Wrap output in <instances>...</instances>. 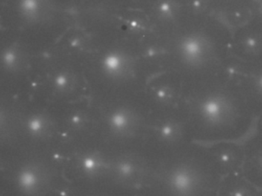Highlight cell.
Listing matches in <instances>:
<instances>
[{"mask_svg":"<svg viewBox=\"0 0 262 196\" xmlns=\"http://www.w3.org/2000/svg\"><path fill=\"white\" fill-rule=\"evenodd\" d=\"M215 15L253 4L256 0H209Z\"/></svg>","mask_w":262,"mask_h":196,"instance_id":"obj_14","label":"cell"},{"mask_svg":"<svg viewBox=\"0 0 262 196\" xmlns=\"http://www.w3.org/2000/svg\"><path fill=\"white\" fill-rule=\"evenodd\" d=\"M73 81H74L73 74L64 69L56 73V75L53 76V82L55 88L62 92L69 90L72 87Z\"/></svg>","mask_w":262,"mask_h":196,"instance_id":"obj_16","label":"cell"},{"mask_svg":"<svg viewBox=\"0 0 262 196\" xmlns=\"http://www.w3.org/2000/svg\"><path fill=\"white\" fill-rule=\"evenodd\" d=\"M219 196H258L257 188L246 178L228 175L222 184Z\"/></svg>","mask_w":262,"mask_h":196,"instance_id":"obj_10","label":"cell"},{"mask_svg":"<svg viewBox=\"0 0 262 196\" xmlns=\"http://www.w3.org/2000/svg\"><path fill=\"white\" fill-rule=\"evenodd\" d=\"M132 116L128 110L120 109L113 112L110 116L108 124L115 131L122 132L126 130L131 125Z\"/></svg>","mask_w":262,"mask_h":196,"instance_id":"obj_15","label":"cell"},{"mask_svg":"<svg viewBox=\"0 0 262 196\" xmlns=\"http://www.w3.org/2000/svg\"><path fill=\"white\" fill-rule=\"evenodd\" d=\"M25 49L19 43H8L2 49L1 64L8 71H16L25 67L27 61Z\"/></svg>","mask_w":262,"mask_h":196,"instance_id":"obj_11","label":"cell"},{"mask_svg":"<svg viewBox=\"0 0 262 196\" xmlns=\"http://www.w3.org/2000/svg\"><path fill=\"white\" fill-rule=\"evenodd\" d=\"M117 169L119 176L128 177L134 173L135 168L131 162H122L118 165Z\"/></svg>","mask_w":262,"mask_h":196,"instance_id":"obj_20","label":"cell"},{"mask_svg":"<svg viewBox=\"0 0 262 196\" xmlns=\"http://www.w3.org/2000/svg\"><path fill=\"white\" fill-rule=\"evenodd\" d=\"M211 159L219 174H234L244 162V152L237 145L220 144L212 148Z\"/></svg>","mask_w":262,"mask_h":196,"instance_id":"obj_6","label":"cell"},{"mask_svg":"<svg viewBox=\"0 0 262 196\" xmlns=\"http://www.w3.org/2000/svg\"><path fill=\"white\" fill-rule=\"evenodd\" d=\"M258 196H262V194H260V193H259Z\"/></svg>","mask_w":262,"mask_h":196,"instance_id":"obj_22","label":"cell"},{"mask_svg":"<svg viewBox=\"0 0 262 196\" xmlns=\"http://www.w3.org/2000/svg\"><path fill=\"white\" fill-rule=\"evenodd\" d=\"M27 128L32 134L37 136L42 134L47 128L45 118L40 115L31 116L27 124Z\"/></svg>","mask_w":262,"mask_h":196,"instance_id":"obj_18","label":"cell"},{"mask_svg":"<svg viewBox=\"0 0 262 196\" xmlns=\"http://www.w3.org/2000/svg\"><path fill=\"white\" fill-rule=\"evenodd\" d=\"M18 7L19 13L28 19L39 18L46 9L43 0H19Z\"/></svg>","mask_w":262,"mask_h":196,"instance_id":"obj_13","label":"cell"},{"mask_svg":"<svg viewBox=\"0 0 262 196\" xmlns=\"http://www.w3.org/2000/svg\"><path fill=\"white\" fill-rule=\"evenodd\" d=\"M180 107L191 131L203 129L207 136L216 137L233 136L234 129L248 128L254 116L240 87L215 75L184 81Z\"/></svg>","mask_w":262,"mask_h":196,"instance_id":"obj_1","label":"cell"},{"mask_svg":"<svg viewBox=\"0 0 262 196\" xmlns=\"http://www.w3.org/2000/svg\"><path fill=\"white\" fill-rule=\"evenodd\" d=\"M240 88L254 116L261 115L262 60L249 64L248 72L241 83Z\"/></svg>","mask_w":262,"mask_h":196,"instance_id":"obj_5","label":"cell"},{"mask_svg":"<svg viewBox=\"0 0 262 196\" xmlns=\"http://www.w3.org/2000/svg\"><path fill=\"white\" fill-rule=\"evenodd\" d=\"M258 117V122H257V129L259 130V133H262V114L257 116Z\"/></svg>","mask_w":262,"mask_h":196,"instance_id":"obj_21","label":"cell"},{"mask_svg":"<svg viewBox=\"0 0 262 196\" xmlns=\"http://www.w3.org/2000/svg\"><path fill=\"white\" fill-rule=\"evenodd\" d=\"M260 138H254L252 148L247 153V162L245 172L246 179L250 182L262 188V133H259Z\"/></svg>","mask_w":262,"mask_h":196,"instance_id":"obj_9","label":"cell"},{"mask_svg":"<svg viewBox=\"0 0 262 196\" xmlns=\"http://www.w3.org/2000/svg\"><path fill=\"white\" fill-rule=\"evenodd\" d=\"M169 70L184 81L215 75L230 55L231 30L215 15L188 18L165 38Z\"/></svg>","mask_w":262,"mask_h":196,"instance_id":"obj_2","label":"cell"},{"mask_svg":"<svg viewBox=\"0 0 262 196\" xmlns=\"http://www.w3.org/2000/svg\"><path fill=\"white\" fill-rule=\"evenodd\" d=\"M102 162L96 156H88L84 158L82 161V168L85 173H96L100 170Z\"/></svg>","mask_w":262,"mask_h":196,"instance_id":"obj_19","label":"cell"},{"mask_svg":"<svg viewBox=\"0 0 262 196\" xmlns=\"http://www.w3.org/2000/svg\"><path fill=\"white\" fill-rule=\"evenodd\" d=\"M100 67L105 75L113 78L122 77L128 73L132 67L131 57L121 49H112L101 55L99 60Z\"/></svg>","mask_w":262,"mask_h":196,"instance_id":"obj_7","label":"cell"},{"mask_svg":"<svg viewBox=\"0 0 262 196\" xmlns=\"http://www.w3.org/2000/svg\"><path fill=\"white\" fill-rule=\"evenodd\" d=\"M19 186L25 191H33L39 184L37 173L32 169L25 170L19 175Z\"/></svg>","mask_w":262,"mask_h":196,"instance_id":"obj_17","label":"cell"},{"mask_svg":"<svg viewBox=\"0 0 262 196\" xmlns=\"http://www.w3.org/2000/svg\"><path fill=\"white\" fill-rule=\"evenodd\" d=\"M249 64L230 54L221 63L215 75L230 84L240 87L242 80L246 75Z\"/></svg>","mask_w":262,"mask_h":196,"instance_id":"obj_8","label":"cell"},{"mask_svg":"<svg viewBox=\"0 0 262 196\" xmlns=\"http://www.w3.org/2000/svg\"><path fill=\"white\" fill-rule=\"evenodd\" d=\"M187 19L214 15L209 0H185Z\"/></svg>","mask_w":262,"mask_h":196,"instance_id":"obj_12","label":"cell"},{"mask_svg":"<svg viewBox=\"0 0 262 196\" xmlns=\"http://www.w3.org/2000/svg\"><path fill=\"white\" fill-rule=\"evenodd\" d=\"M153 32L167 38L187 19L185 0H147Z\"/></svg>","mask_w":262,"mask_h":196,"instance_id":"obj_4","label":"cell"},{"mask_svg":"<svg viewBox=\"0 0 262 196\" xmlns=\"http://www.w3.org/2000/svg\"><path fill=\"white\" fill-rule=\"evenodd\" d=\"M230 54L249 64L262 60V14L231 31Z\"/></svg>","mask_w":262,"mask_h":196,"instance_id":"obj_3","label":"cell"}]
</instances>
